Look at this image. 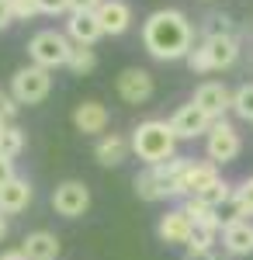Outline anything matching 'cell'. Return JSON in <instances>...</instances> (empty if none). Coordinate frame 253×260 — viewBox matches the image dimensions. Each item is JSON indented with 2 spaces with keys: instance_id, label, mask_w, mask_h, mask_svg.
<instances>
[{
  "instance_id": "1",
  "label": "cell",
  "mask_w": 253,
  "mask_h": 260,
  "mask_svg": "<svg viewBox=\"0 0 253 260\" xmlns=\"http://www.w3.org/2000/svg\"><path fill=\"white\" fill-rule=\"evenodd\" d=\"M142 45L153 59H187L191 49H195V28L184 11H174V7H160L153 11L146 24H142Z\"/></svg>"
},
{
  "instance_id": "2",
  "label": "cell",
  "mask_w": 253,
  "mask_h": 260,
  "mask_svg": "<svg viewBox=\"0 0 253 260\" xmlns=\"http://www.w3.org/2000/svg\"><path fill=\"white\" fill-rule=\"evenodd\" d=\"M132 153L146 167H160V163L174 160L177 156V132L170 121H160V118H149V121H139L132 128Z\"/></svg>"
},
{
  "instance_id": "3",
  "label": "cell",
  "mask_w": 253,
  "mask_h": 260,
  "mask_svg": "<svg viewBox=\"0 0 253 260\" xmlns=\"http://www.w3.org/2000/svg\"><path fill=\"white\" fill-rule=\"evenodd\" d=\"M70 52H73V42L70 35H62L56 28H45L39 35H31L28 42V56L35 66H45V70H56V66H66L70 62Z\"/></svg>"
},
{
  "instance_id": "4",
  "label": "cell",
  "mask_w": 253,
  "mask_h": 260,
  "mask_svg": "<svg viewBox=\"0 0 253 260\" xmlns=\"http://www.w3.org/2000/svg\"><path fill=\"white\" fill-rule=\"evenodd\" d=\"M52 70H45V66H21L18 73L11 77V94L18 98V104H42V101L49 98V90H52V77H49Z\"/></svg>"
},
{
  "instance_id": "5",
  "label": "cell",
  "mask_w": 253,
  "mask_h": 260,
  "mask_svg": "<svg viewBox=\"0 0 253 260\" xmlns=\"http://www.w3.org/2000/svg\"><path fill=\"white\" fill-rule=\"evenodd\" d=\"M239 149H243V139H239V132H236V125H229L226 118H218L208 128V139H205V153H208V160L215 167H226V163H233L239 156Z\"/></svg>"
},
{
  "instance_id": "6",
  "label": "cell",
  "mask_w": 253,
  "mask_h": 260,
  "mask_svg": "<svg viewBox=\"0 0 253 260\" xmlns=\"http://www.w3.org/2000/svg\"><path fill=\"white\" fill-rule=\"evenodd\" d=\"M52 208L62 219H80L90 208V187L83 180H62L52 191Z\"/></svg>"
},
{
  "instance_id": "7",
  "label": "cell",
  "mask_w": 253,
  "mask_h": 260,
  "mask_svg": "<svg viewBox=\"0 0 253 260\" xmlns=\"http://www.w3.org/2000/svg\"><path fill=\"white\" fill-rule=\"evenodd\" d=\"M115 87H118V98L125 104H146L153 98V73L142 70V66H129V70L118 73Z\"/></svg>"
},
{
  "instance_id": "8",
  "label": "cell",
  "mask_w": 253,
  "mask_h": 260,
  "mask_svg": "<svg viewBox=\"0 0 253 260\" xmlns=\"http://www.w3.org/2000/svg\"><path fill=\"white\" fill-rule=\"evenodd\" d=\"M191 101H195L208 118L218 121L229 108H233V90H229L226 83H218V80H208V83H201V87L195 90V98H191Z\"/></svg>"
},
{
  "instance_id": "9",
  "label": "cell",
  "mask_w": 253,
  "mask_h": 260,
  "mask_svg": "<svg viewBox=\"0 0 253 260\" xmlns=\"http://www.w3.org/2000/svg\"><path fill=\"white\" fill-rule=\"evenodd\" d=\"M170 125H174L177 139H198V136H208V128L215 125V118H208L195 101H191V104H184V108L174 111Z\"/></svg>"
},
{
  "instance_id": "10",
  "label": "cell",
  "mask_w": 253,
  "mask_h": 260,
  "mask_svg": "<svg viewBox=\"0 0 253 260\" xmlns=\"http://www.w3.org/2000/svg\"><path fill=\"white\" fill-rule=\"evenodd\" d=\"M191 233H195V222H191V215L184 208L167 212L160 219V225H156V236L167 243V246H187L191 243Z\"/></svg>"
},
{
  "instance_id": "11",
  "label": "cell",
  "mask_w": 253,
  "mask_h": 260,
  "mask_svg": "<svg viewBox=\"0 0 253 260\" xmlns=\"http://www.w3.org/2000/svg\"><path fill=\"white\" fill-rule=\"evenodd\" d=\"M201 52L212 70H229L239 59V39L236 35H212V39L201 42Z\"/></svg>"
},
{
  "instance_id": "12",
  "label": "cell",
  "mask_w": 253,
  "mask_h": 260,
  "mask_svg": "<svg viewBox=\"0 0 253 260\" xmlns=\"http://www.w3.org/2000/svg\"><path fill=\"white\" fill-rule=\"evenodd\" d=\"M222 246L233 257H250L253 253V219H233L222 225Z\"/></svg>"
},
{
  "instance_id": "13",
  "label": "cell",
  "mask_w": 253,
  "mask_h": 260,
  "mask_svg": "<svg viewBox=\"0 0 253 260\" xmlns=\"http://www.w3.org/2000/svg\"><path fill=\"white\" fill-rule=\"evenodd\" d=\"M94 14H98L104 35H121V31H129V24H132V7H129L125 0H104Z\"/></svg>"
},
{
  "instance_id": "14",
  "label": "cell",
  "mask_w": 253,
  "mask_h": 260,
  "mask_svg": "<svg viewBox=\"0 0 253 260\" xmlns=\"http://www.w3.org/2000/svg\"><path fill=\"white\" fill-rule=\"evenodd\" d=\"M73 125H77V132H83V136H101L108 128V108L101 101H83V104H77V111H73Z\"/></svg>"
},
{
  "instance_id": "15",
  "label": "cell",
  "mask_w": 253,
  "mask_h": 260,
  "mask_svg": "<svg viewBox=\"0 0 253 260\" xmlns=\"http://www.w3.org/2000/svg\"><path fill=\"white\" fill-rule=\"evenodd\" d=\"M66 35L73 39V45H94V42L104 35V28H101V21H98L94 11H80V14H70Z\"/></svg>"
},
{
  "instance_id": "16",
  "label": "cell",
  "mask_w": 253,
  "mask_h": 260,
  "mask_svg": "<svg viewBox=\"0 0 253 260\" xmlns=\"http://www.w3.org/2000/svg\"><path fill=\"white\" fill-rule=\"evenodd\" d=\"M31 184L24 177H14V180H7L4 187H0V212L4 215H18V212H24L28 205H31Z\"/></svg>"
},
{
  "instance_id": "17",
  "label": "cell",
  "mask_w": 253,
  "mask_h": 260,
  "mask_svg": "<svg viewBox=\"0 0 253 260\" xmlns=\"http://www.w3.org/2000/svg\"><path fill=\"white\" fill-rule=\"evenodd\" d=\"M129 149H132V142L125 139V136H118V132H104L94 146V156H98L101 167H118V163H125L129 156Z\"/></svg>"
},
{
  "instance_id": "18",
  "label": "cell",
  "mask_w": 253,
  "mask_h": 260,
  "mask_svg": "<svg viewBox=\"0 0 253 260\" xmlns=\"http://www.w3.org/2000/svg\"><path fill=\"white\" fill-rule=\"evenodd\" d=\"M59 236H52V233H45V229H39V233H28L24 236V243H21V253L28 260H56L59 257Z\"/></svg>"
},
{
  "instance_id": "19",
  "label": "cell",
  "mask_w": 253,
  "mask_h": 260,
  "mask_svg": "<svg viewBox=\"0 0 253 260\" xmlns=\"http://www.w3.org/2000/svg\"><path fill=\"white\" fill-rule=\"evenodd\" d=\"M218 177V167H215L212 160L208 163H187V174H184V194L187 198H195V194H201L205 187H212Z\"/></svg>"
},
{
  "instance_id": "20",
  "label": "cell",
  "mask_w": 253,
  "mask_h": 260,
  "mask_svg": "<svg viewBox=\"0 0 253 260\" xmlns=\"http://www.w3.org/2000/svg\"><path fill=\"white\" fill-rule=\"evenodd\" d=\"M229 205V215H226V222L233 219H253V177H246L239 187L233 191V198L226 201Z\"/></svg>"
},
{
  "instance_id": "21",
  "label": "cell",
  "mask_w": 253,
  "mask_h": 260,
  "mask_svg": "<svg viewBox=\"0 0 253 260\" xmlns=\"http://www.w3.org/2000/svg\"><path fill=\"white\" fill-rule=\"evenodd\" d=\"M184 212L191 215V222H195V225H208V229H222V225H226L218 208H208V205H201L198 198H187V201H184Z\"/></svg>"
},
{
  "instance_id": "22",
  "label": "cell",
  "mask_w": 253,
  "mask_h": 260,
  "mask_svg": "<svg viewBox=\"0 0 253 260\" xmlns=\"http://www.w3.org/2000/svg\"><path fill=\"white\" fill-rule=\"evenodd\" d=\"M136 194L142 201H163L167 198V191H163V180L156 177V170L149 167V170H142L136 177Z\"/></svg>"
},
{
  "instance_id": "23",
  "label": "cell",
  "mask_w": 253,
  "mask_h": 260,
  "mask_svg": "<svg viewBox=\"0 0 253 260\" xmlns=\"http://www.w3.org/2000/svg\"><path fill=\"white\" fill-rule=\"evenodd\" d=\"M98 66V56H94V49L90 45H73V52H70V62H66V70H73L77 77H87L90 70Z\"/></svg>"
},
{
  "instance_id": "24",
  "label": "cell",
  "mask_w": 253,
  "mask_h": 260,
  "mask_svg": "<svg viewBox=\"0 0 253 260\" xmlns=\"http://www.w3.org/2000/svg\"><path fill=\"white\" fill-rule=\"evenodd\" d=\"M21 149H24V128H18V125H7V128H4V136H0V156L18 160Z\"/></svg>"
},
{
  "instance_id": "25",
  "label": "cell",
  "mask_w": 253,
  "mask_h": 260,
  "mask_svg": "<svg viewBox=\"0 0 253 260\" xmlns=\"http://www.w3.org/2000/svg\"><path fill=\"white\" fill-rule=\"evenodd\" d=\"M233 111L239 118L253 121V83H243L239 90H233Z\"/></svg>"
},
{
  "instance_id": "26",
  "label": "cell",
  "mask_w": 253,
  "mask_h": 260,
  "mask_svg": "<svg viewBox=\"0 0 253 260\" xmlns=\"http://www.w3.org/2000/svg\"><path fill=\"white\" fill-rule=\"evenodd\" d=\"M222 229H208V225H195V233H191V243H187V250H212L215 236H218Z\"/></svg>"
},
{
  "instance_id": "27",
  "label": "cell",
  "mask_w": 253,
  "mask_h": 260,
  "mask_svg": "<svg viewBox=\"0 0 253 260\" xmlns=\"http://www.w3.org/2000/svg\"><path fill=\"white\" fill-rule=\"evenodd\" d=\"M18 98L11 90H0V125H14V115H18Z\"/></svg>"
},
{
  "instance_id": "28",
  "label": "cell",
  "mask_w": 253,
  "mask_h": 260,
  "mask_svg": "<svg viewBox=\"0 0 253 260\" xmlns=\"http://www.w3.org/2000/svg\"><path fill=\"white\" fill-rule=\"evenodd\" d=\"M7 4L14 11V21H28V18H35V14H42L39 0H7Z\"/></svg>"
},
{
  "instance_id": "29",
  "label": "cell",
  "mask_w": 253,
  "mask_h": 260,
  "mask_svg": "<svg viewBox=\"0 0 253 260\" xmlns=\"http://www.w3.org/2000/svg\"><path fill=\"white\" fill-rule=\"evenodd\" d=\"M212 35H233V18L212 14V18H208V28H205V39H212Z\"/></svg>"
},
{
  "instance_id": "30",
  "label": "cell",
  "mask_w": 253,
  "mask_h": 260,
  "mask_svg": "<svg viewBox=\"0 0 253 260\" xmlns=\"http://www.w3.org/2000/svg\"><path fill=\"white\" fill-rule=\"evenodd\" d=\"M187 66H191V73H212V66L205 59V52H201V45L191 49V56H187Z\"/></svg>"
},
{
  "instance_id": "31",
  "label": "cell",
  "mask_w": 253,
  "mask_h": 260,
  "mask_svg": "<svg viewBox=\"0 0 253 260\" xmlns=\"http://www.w3.org/2000/svg\"><path fill=\"white\" fill-rule=\"evenodd\" d=\"M39 11L42 14H62V11H70V0H39Z\"/></svg>"
},
{
  "instance_id": "32",
  "label": "cell",
  "mask_w": 253,
  "mask_h": 260,
  "mask_svg": "<svg viewBox=\"0 0 253 260\" xmlns=\"http://www.w3.org/2000/svg\"><path fill=\"white\" fill-rule=\"evenodd\" d=\"M18 174H14V160H7V156H0V187L7 184V180H14Z\"/></svg>"
},
{
  "instance_id": "33",
  "label": "cell",
  "mask_w": 253,
  "mask_h": 260,
  "mask_svg": "<svg viewBox=\"0 0 253 260\" xmlns=\"http://www.w3.org/2000/svg\"><path fill=\"white\" fill-rule=\"evenodd\" d=\"M104 0H70V11L73 14H80V11H98Z\"/></svg>"
},
{
  "instance_id": "34",
  "label": "cell",
  "mask_w": 253,
  "mask_h": 260,
  "mask_svg": "<svg viewBox=\"0 0 253 260\" xmlns=\"http://www.w3.org/2000/svg\"><path fill=\"white\" fill-rule=\"evenodd\" d=\"M14 21V11H11V4L7 0H0V28H7Z\"/></svg>"
},
{
  "instance_id": "35",
  "label": "cell",
  "mask_w": 253,
  "mask_h": 260,
  "mask_svg": "<svg viewBox=\"0 0 253 260\" xmlns=\"http://www.w3.org/2000/svg\"><path fill=\"white\" fill-rule=\"evenodd\" d=\"M184 260H218L212 253V250H187V253H184Z\"/></svg>"
},
{
  "instance_id": "36",
  "label": "cell",
  "mask_w": 253,
  "mask_h": 260,
  "mask_svg": "<svg viewBox=\"0 0 253 260\" xmlns=\"http://www.w3.org/2000/svg\"><path fill=\"white\" fill-rule=\"evenodd\" d=\"M0 260H28L21 250H7V253H0Z\"/></svg>"
},
{
  "instance_id": "37",
  "label": "cell",
  "mask_w": 253,
  "mask_h": 260,
  "mask_svg": "<svg viewBox=\"0 0 253 260\" xmlns=\"http://www.w3.org/2000/svg\"><path fill=\"white\" fill-rule=\"evenodd\" d=\"M7 236V219H4V212H0V240Z\"/></svg>"
},
{
  "instance_id": "38",
  "label": "cell",
  "mask_w": 253,
  "mask_h": 260,
  "mask_svg": "<svg viewBox=\"0 0 253 260\" xmlns=\"http://www.w3.org/2000/svg\"><path fill=\"white\" fill-rule=\"evenodd\" d=\"M4 128H7V125H0V136H4Z\"/></svg>"
}]
</instances>
